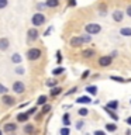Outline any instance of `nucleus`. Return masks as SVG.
Masks as SVG:
<instances>
[{"label": "nucleus", "instance_id": "obj_15", "mask_svg": "<svg viewBox=\"0 0 131 135\" xmlns=\"http://www.w3.org/2000/svg\"><path fill=\"white\" fill-rule=\"evenodd\" d=\"M76 101H78V103H82V104H85V103H86V104L92 103L90 97H87V96H82V97H79V99L76 100Z\"/></svg>", "mask_w": 131, "mask_h": 135}, {"label": "nucleus", "instance_id": "obj_4", "mask_svg": "<svg viewBox=\"0 0 131 135\" xmlns=\"http://www.w3.org/2000/svg\"><path fill=\"white\" fill-rule=\"evenodd\" d=\"M13 91L17 93V94H23L25 91V86L23 82H14L13 83Z\"/></svg>", "mask_w": 131, "mask_h": 135}, {"label": "nucleus", "instance_id": "obj_23", "mask_svg": "<svg viewBox=\"0 0 131 135\" xmlns=\"http://www.w3.org/2000/svg\"><path fill=\"white\" fill-rule=\"evenodd\" d=\"M24 132H25V134L34 132V127H32V125H25V127H24Z\"/></svg>", "mask_w": 131, "mask_h": 135}, {"label": "nucleus", "instance_id": "obj_40", "mask_svg": "<svg viewBox=\"0 0 131 135\" xmlns=\"http://www.w3.org/2000/svg\"><path fill=\"white\" fill-rule=\"evenodd\" d=\"M35 110H37L35 107H32L31 110H28V111H27V113H28V114H32V113H35Z\"/></svg>", "mask_w": 131, "mask_h": 135}, {"label": "nucleus", "instance_id": "obj_8", "mask_svg": "<svg viewBox=\"0 0 131 135\" xmlns=\"http://www.w3.org/2000/svg\"><path fill=\"white\" fill-rule=\"evenodd\" d=\"M123 18H124V13L121 10H114L113 11V20L116 21V23H121Z\"/></svg>", "mask_w": 131, "mask_h": 135}, {"label": "nucleus", "instance_id": "obj_9", "mask_svg": "<svg viewBox=\"0 0 131 135\" xmlns=\"http://www.w3.org/2000/svg\"><path fill=\"white\" fill-rule=\"evenodd\" d=\"M16 129H17V124H13V122L4 124V128H3L4 132H13V131H16Z\"/></svg>", "mask_w": 131, "mask_h": 135}, {"label": "nucleus", "instance_id": "obj_43", "mask_svg": "<svg viewBox=\"0 0 131 135\" xmlns=\"http://www.w3.org/2000/svg\"><path fill=\"white\" fill-rule=\"evenodd\" d=\"M127 122H128V124H131V117L128 118V120H127Z\"/></svg>", "mask_w": 131, "mask_h": 135}, {"label": "nucleus", "instance_id": "obj_25", "mask_svg": "<svg viewBox=\"0 0 131 135\" xmlns=\"http://www.w3.org/2000/svg\"><path fill=\"white\" fill-rule=\"evenodd\" d=\"M106 129L110 131V132H113V131H116V129H117V127L114 125V124H107V125H106Z\"/></svg>", "mask_w": 131, "mask_h": 135}, {"label": "nucleus", "instance_id": "obj_20", "mask_svg": "<svg viewBox=\"0 0 131 135\" xmlns=\"http://www.w3.org/2000/svg\"><path fill=\"white\" fill-rule=\"evenodd\" d=\"M11 61L14 62V63H20L21 62V56H20V54H14L11 56Z\"/></svg>", "mask_w": 131, "mask_h": 135}, {"label": "nucleus", "instance_id": "obj_3", "mask_svg": "<svg viewBox=\"0 0 131 135\" xmlns=\"http://www.w3.org/2000/svg\"><path fill=\"white\" fill-rule=\"evenodd\" d=\"M85 30H86V32H89L90 35H95V34H99L101 31V27H100L99 24L90 23V24H87L86 27H85Z\"/></svg>", "mask_w": 131, "mask_h": 135}, {"label": "nucleus", "instance_id": "obj_36", "mask_svg": "<svg viewBox=\"0 0 131 135\" xmlns=\"http://www.w3.org/2000/svg\"><path fill=\"white\" fill-rule=\"evenodd\" d=\"M87 76H89V70H85L83 73H82V79H86Z\"/></svg>", "mask_w": 131, "mask_h": 135}, {"label": "nucleus", "instance_id": "obj_2", "mask_svg": "<svg viewBox=\"0 0 131 135\" xmlns=\"http://www.w3.org/2000/svg\"><path fill=\"white\" fill-rule=\"evenodd\" d=\"M27 58L28 61H37V59L41 58V49L38 48H31L27 51Z\"/></svg>", "mask_w": 131, "mask_h": 135}, {"label": "nucleus", "instance_id": "obj_34", "mask_svg": "<svg viewBox=\"0 0 131 135\" xmlns=\"http://www.w3.org/2000/svg\"><path fill=\"white\" fill-rule=\"evenodd\" d=\"M55 84H57V82H55V80H52V82H46V86H49V87H54Z\"/></svg>", "mask_w": 131, "mask_h": 135}, {"label": "nucleus", "instance_id": "obj_44", "mask_svg": "<svg viewBox=\"0 0 131 135\" xmlns=\"http://www.w3.org/2000/svg\"><path fill=\"white\" fill-rule=\"evenodd\" d=\"M0 134H2V131H0Z\"/></svg>", "mask_w": 131, "mask_h": 135}, {"label": "nucleus", "instance_id": "obj_42", "mask_svg": "<svg viewBox=\"0 0 131 135\" xmlns=\"http://www.w3.org/2000/svg\"><path fill=\"white\" fill-rule=\"evenodd\" d=\"M51 30H52V28H48V30H46V32H45V35H49V32H51Z\"/></svg>", "mask_w": 131, "mask_h": 135}, {"label": "nucleus", "instance_id": "obj_33", "mask_svg": "<svg viewBox=\"0 0 131 135\" xmlns=\"http://www.w3.org/2000/svg\"><path fill=\"white\" fill-rule=\"evenodd\" d=\"M76 90H78V87H72V89H71V90H69V91H68V93H66V96H69V94H72V93H75Z\"/></svg>", "mask_w": 131, "mask_h": 135}, {"label": "nucleus", "instance_id": "obj_17", "mask_svg": "<svg viewBox=\"0 0 131 135\" xmlns=\"http://www.w3.org/2000/svg\"><path fill=\"white\" fill-rule=\"evenodd\" d=\"M107 107H109V108H111V110H116V108L118 107V101H117V100L110 101V103L107 104Z\"/></svg>", "mask_w": 131, "mask_h": 135}, {"label": "nucleus", "instance_id": "obj_1", "mask_svg": "<svg viewBox=\"0 0 131 135\" xmlns=\"http://www.w3.org/2000/svg\"><path fill=\"white\" fill-rule=\"evenodd\" d=\"M31 23H32L34 27H40V25H42L45 23V16L41 14V13H35L31 18Z\"/></svg>", "mask_w": 131, "mask_h": 135}, {"label": "nucleus", "instance_id": "obj_32", "mask_svg": "<svg viewBox=\"0 0 131 135\" xmlns=\"http://www.w3.org/2000/svg\"><path fill=\"white\" fill-rule=\"evenodd\" d=\"M110 79H113V80H116V82H124V79L123 78H117V76H111Z\"/></svg>", "mask_w": 131, "mask_h": 135}, {"label": "nucleus", "instance_id": "obj_5", "mask_svg": "<svg viewBox=\"0 0 131 135\" xmlns=\"http://www.w3.org/2000/svg\"><path fill=\"white\" fill-rule=\"evenodd\" d=\"M83 44L85 42L82 40V37H72L71 41H69V45L73 46V48H79V46H82Z\"/></svg>", "mask_w": 131, "mask_h": 135}, {"label": "nucleus", "instance_id": "obj_27", "mask_svg": "<svg viewBox=\"0 0 131 135\" xmlns=\"http://www.w3.org/2000/svg\"><path fill=\"white\" fill-rule=\"evenodd\" d=\"M0 93H2V94H6V93H8V89H7L6 86H3L2 83H0Z\"/></svg>", "mask_w": 131, "mask_h": 135}, {"label": "nucleus", "instance_id": "obj_6", "mask_svg": "<svg viewBox=\"0 0 131 135\" xmlns=\"http://www.w3.org/2000/svg\"><path fill=\"white\" fill-rule=\"evenodd\" d=\"M2 101H3V104H4V105H8V107H10V105H14V104H16V99H14V97H11V96H8L7 93H6V94H3Z\"/></svg>", "mask_w": 131, "mask_h": 135}, {"label": "nucleus", "instance_id": "obj_24", "mask_svg": "<svg viewBox=\"0 0 131 135\" xmlns=\"http://www.w3.org/2000/svg\"><path fill=\"white\" fill-rule=\"evenodd\" d=\"M63 70H65L63 68H57V69L52 70V75H55V76H57V75H61V73H63Z\"/></svg>", "mask_w": 131, "mask_h": 135}, {"label": "nucleus", "instance_id": "obj_22", "mask_svg": "<svg viewBox=\"0 0 131 135\" xmlns=\"http://www.w3.org/2000/svg\"><path fill=\"white\" fill-rule=\"evenodd\" d=\"M45 101H46V96H40V97H38V100H37V104L38 105L45 104Z\"/></svg>", "mask_w": 131, "mask_h": 135}, {"label": "nucleus", "instance_id": "obj_30", "mask_svg": "<svg viewBox=\"0 0 131 135\" xmlns=\"http://www.w3.org/2000/svg\"><path fill=\"white\" fill-rule=\"evenodd\" d=\"M49 110H51V105H48V104H44V108H42V114H46V113H48L49 111Z\"/></svg>", "mask_w": 131, "mask_h": 135}, {"label": "nucleus", "instance_id": "obj_12", "mask_svg": "<svg viewBox=\"0 0 131 135\" xmlns=\"http://www.w3.org/2000/svg\"><path fill=\"white\" fill-rule=\"evenodd\" d=\"M28 117H30L28 113H20L18 115H17V121H18V122H25L28 120Z\"/></svg>", "mask_w": 131, "mask_h": 135}, {"label": "nucleus", "instance_id": "obj_16", "mask_svg": "<svg viewBox=\"0 0 131 135\" xmlns=\"http://www.w3.org/2000/svg\"><path fill=\"white\" fill-rule=\"evenodd\" d=\"M120 34H121V35H124V37H131V28H128V27L121 28L120 30Z\"/></svg>", "mask_w": 131, "mask_h": 135}, {"label": "nucleus", "instance_id": "obj_31", "mask_svg": "<svg viewBox=\"0 0 131 135\" xmlns=\"http://www.w3.org/2000/svg\"><path fill=\"white\" fill-rule=\"evenodd\" d=\"M8 4V0H0V8H4Z\"/></svg>", "mask_w": 131, "mask_h": 135}, {"label": "nucleus", "instance_id": "obj_35", "mask_svg": "<svg viewBox=\"0 0 131 135\" xmlns=\"http://www.w3.org/2000/svg\"><path fill=\"white\" fill-rule=\"evenodd\" d=\"M61 134H62V135H63V134L68 135V134H69V129H68V128H62V129H61Z\"/></svg>", "mask_w": 131, "mask_h": 135}, {"label": "nucleus", "instance_id": "obj_10", "mask_svg": "<svg viewBox=\"0 0 131 135\" xmlns=\"http://www.w3.org/2000/svg\"><path fill=\"white\" fill-rule=\"evenodd\" d=\"M28 41H35L37 38H38V31L35 28H31V30H28Z\"/></svg>", "mask_w": 131, "mask_h": 135}, {"label": "nucleus", "instance_id": "obj_21", "mask_svg": "<svg viewBox=\"0 0 131 135\" xmlns=\"http://www.w3.org/2000/svg\"><path fill=\"white\" fill-rule=\"evenodd\" d=\"M86 91L90 93V94H96V93H97V87L96 86H89V87H86Z\"/></svg>", "mask_w": 131, "mask_h": 135}, {"label": "nucleus", "instance_id": "obj_28", "mask_svg": "<svg viewBox=\"0 0 131 135\" xmlns=\"http://www.w3.org/2000/svg\"><path fill=\"white\" fill-rule=\"evenodd\" d=\"M79 114H80L82 117H85V115H87V114H89V110H87V108H80V110H79Z\"/></svg>", "mask_w": 131, "mask_h": 135}, {"label": "nucleus", "instance_id": "obj_38", "mask_svg": "<svg viewBox=\"0 0 131 135\" xmlns=\"http://www.w3.org/2000/svg\"><path fill=\"white\" fill-rule=\"evenodd\" d=\"M37 7H38V8H44V7H46V4H41V3H38V4H37Z\"/></svg>", "mask_w": 131, "mask_h": 135}, {"label": "nucleus", "instance_id": "obj_45", "mask_svg": "<svg viewBox=\"0 0 131 135\" xmlns=\"http://www.w3.org/2000/svg\"><path fill=\"white\" fill-rule=\"evenodd\" d=\"M130 101H131V100H130Z\"/></svg>", "mask_w": 131, "mask_h": 135}, {"label": "nucleus", "instance_id": "obj_14", "mask_svg": "<svg viewBox=\"0 0 131 135\" xmlns=\"http://www.w3.org/2000/svg\"><path fill=\"white\" fill-rule=\"evenodd\" d=\"M46 7H49V8H55V7H58L59 6V0H46Z\"/></svg>", "mask_w": 131, "mask_h": 135}, {"label": "nucleus", "instance_id": "obj_26", "mask_svg": "<svg viewBox=\"0 0 131 135\" xmlns=\"http://www.w3.org/2000/svg\"><path fill=\"white\" fill-rule=\"evenodd\" d=\"M82 40H83V42H90V40H92V38H90V34H85V35H82Z\"/></svg>", "mask_w": 131, "mask_h": 135}, {"label": "nucleus", "instance_id": "obj_13", "mask_svg": "<svg viewBox=\"0 0 131 135\" xmlns=\"http://www.w3.org/2000/svg\"><path fill=\"white\" fill-rule=\"evenodd\" d=\"M95 55H96L95 49H85L82 52V56H85V58H92V56H95Z\"/></svg>", "mask_w": 131, "mask_h": 135}, {"label": "nucleus", "instance_id": "obj_7", "mask_svg": "<svg viewBox=\"0 0 131 135\" xmlns=\"http://www.w3.org/2000/svg\"><path fill=\"white\" fill-rule=\"evenodd\" d=\"M111 61H113V56H110V55L100 56V58H99V65L103 66V68H106V66H109L110 63H111Z\"/></svg>", "mask_w": 131, "mask_h": 135}, {"label": "nucleus", "instance_id": "obj_11", "mask_svg": "<svg viewBox=\"0 0 131 135\" xmlns=\"http://www.w3.org/2000/svg\"><path fill=\"white\" fill-rule=\"evenodd\" d=\"M8 46H10V41L7 38H0V51H7Z\"/></svg>", "mask_w": 131, "mask_h": 135}, {"label": "nucleus", "instance_id": "obj_39", "mask_svg": "<svg viewBox=\"0 0 131 135\" xmlns=\"http://www.w3.org/2000/svg\"><path fill=\"white\" fill-rule=\"evenodd\" d=\"M69 6H76V0H69Z\"/></svg>", "mask_w": 131, "mask_h": 135}, {"label": "nucleus", "instance_id": "obj_29", "mask_svg": "<svg viewBox=\"0 0 131 135\" xmlns=\"http://www.w3.org/2000/svg\"><path fill=\"white\" fill-rule=\"evenodd\" d=\"M63 124H65V125L71 124V122H69V114H65V115H63Z\"/></svg>", "mask_w": 131, "mask_h": 135}, {"label": "nucleus", "instance_id": "obj_18", "mask_svg": "<svg viewBox=\"0 0 131 135\" xmlns=\"http://www.w3.org/2000/svg\"><path fill=\"white\" fill-rule=\"evenodd\" d=\"M62 91V89L61 87H52V90H51V96H58L59 94V93H61Z\"/></svg>", "mask_w": 131, "mask_h": 135}, {"label": "nucleus", "instance_id": "obj_41", "mask_svg": "<svg viewBox=\"0 0 131 135\" xmlns=\"http://www.w3.org/2000/svg\"><path fill=\"white\" fill-rule=\"evenodd\" d=\"M82 127H83V121H79V122H78V129H80Z\"/></svg>", "mask_w": 131, "mask_h": 135}, {"label": "nucleus", "instance_id": "obj_19", "mask_svg": "<svg viewBox=\"0 0 131 135\" xmlns=\"http://www.w3.org/2000/svg\"><path fill=\"white\" fill-rule=\"evenodd\" d=\"M106 110H107V113H109V115L110 117H111L113 118V120H118V115H117V114H114V111H111V108H109V107H106Z\"/></svg>", "mask_w": 131, "mask_h": 135}, {"label": "nucleus", "instance_id": "obj_37", "mask_svg": "<svg viewBox=\"0 0 131 135\" xmlns=\"http://www.w3.org/2000/svg\"><path fill=\"white\" fill-rule=\"evenodd\" d=\"M127 16H128V17H131V6H128V7H127Z\"/></svg>", "mask_w": 131, "mask_h": 135}]
</instances>
